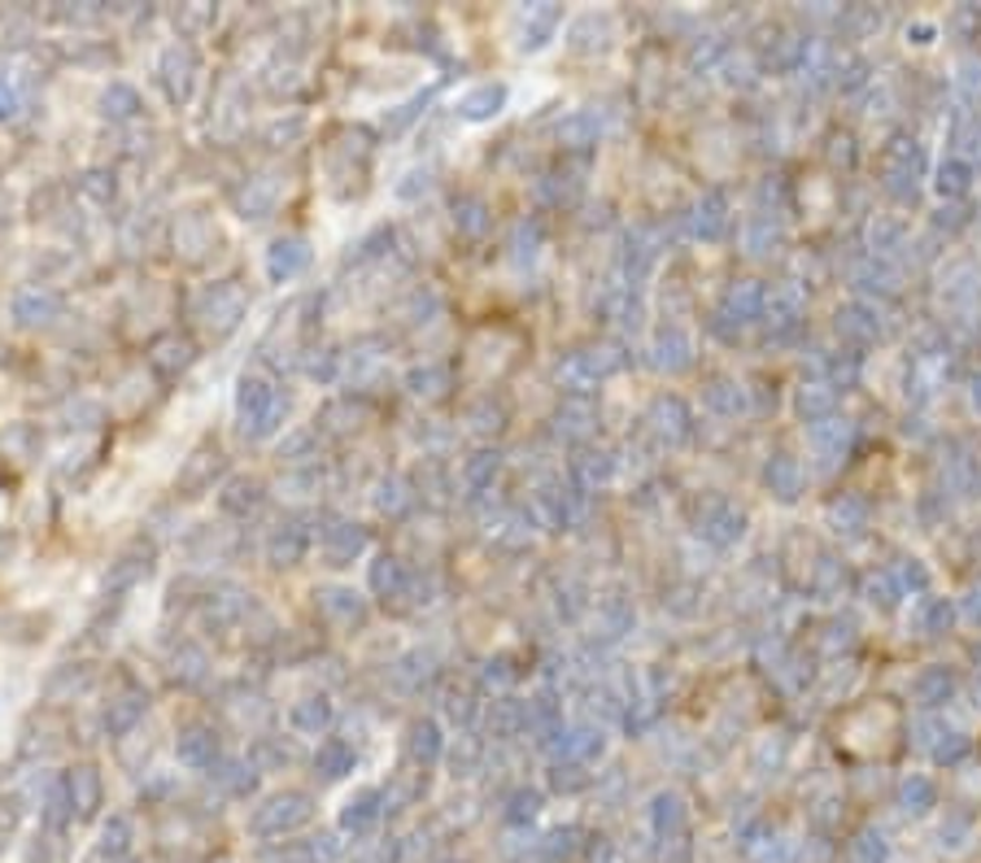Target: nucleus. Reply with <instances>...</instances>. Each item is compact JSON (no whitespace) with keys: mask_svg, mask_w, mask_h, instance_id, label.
Returning a JSON list of instances; mask_svg holds the SVG:
<instances>
[{"mask_svg":"<svg viewBox=\"0 0 981 863\" xmlns=\"http://www.w3.org/2000/svg\"><path fill=\"white\" fill-rule=\"evenodd\" d=\"M288 414V398L266 380V375H241L236 384V423H241V437L249 441H266L279 432Z\"/></svg>","mask_w":981,"mask_h":863,"instance_id":"obj_1","label":"nucleus"},{"mask_svg":"<svg viewBox=\"0 0 981 863\" xmlns=\"http://www.w3.org/2000/svg\"><path fill=\"white\" fill-rule=\"evenodd\" d=\"M314 820V798L306 790H279V794H266L254 815H249V833L258 842H279V837H293L302 833Z\"/></svg>","mask_w":981,"mask_h":863,"instance_id":"obj_2","label":"nucleus"},{"mask_svg":"<svg viewBox=\"0 0 981 863\" xmlns=\"http://www.w3.org/2000/svg\"><path fill=\"white\" fill-rule=\"evenodd\" d=\"M197 75H202V57L188 40H175L166 45L161 57H157V84L166 92L170 105H188L193 92H197Z\"/></svg>","mask_w":981,"mask_h":863,"instance_id":"obj_3","label":"nucleus"},{"mask_svg":"<svg viewBox=\"0 0 981 863\" xmlns=\"http://www.w3.org/2000/svg\"><path fill=\"white\" fill-rule=\"evenodd\" d=\"M245 293L236 288V284H206L202 293H197V302H193V314L202 318V327H209L214 336H227V332H236L241 327V318H245Z\"/></svg>","mask_w":981,"mask_h":863,"instance_id":"obj_4","label":"nucleus"},{"mask_svg":"<svg viewBox=\"0 0 981 863\" xmlns=\"http://www.w3.org/2000/svg\"><path fill=\"white\" fill-rule=\"evenodd\" d=\"M314 610H318V619H323L327 628H336V632H359V628H366V598H359V594L345 589V585H323V589H314Z\"/></svg>","mask_w":981,"mask_h":863,"instance_id":"obj_5","label":"nucleus"},{"mask_svg":"<svg viewBox=\"0 0 981 863\" xmlns=\"http://www.w3.org/2000/svg\"><path fill=\"white\" fill-rule=\"evenodd\" d=\"M306 550H311V528H306V519H302V514L279 519V523L266 532V562H271V567H279V571L297 567V562L306 559Z\"/></svg>","mask_w":981,"mask_h":863,"instance_id":"obj_6","label":"nucleus"},{"mask_svg":"<svg viewBox=\"0 0 981 863\" xmlns=\"http://www.w3.org/2000/svg\"><path fill=\"white\" fill-rule=\"evenodd\" d=\"M380 820H384V790L362 785V790H354V794L341 803L336 828H341L345 837H371V833L380 828Z\"/></svg>","mask_w":981,"mask_h":863,"instance_id":"obj_7","label":"nucleus"},{"mask_svg":"<svg viewBox=\"0 0 981 863\" xmlns=\"http://www.w3.org/2000/svg\"><path fill=\"white\" fill-rule=\"evenodd\" d=\"M314 262V249L306 236H275L266 245V280L271 284H293L297 275H306Z\"/></svg>","mask_w":981,"mask_h":863,"instance_id":"obj_8","label":"nucleus"},{"mask_svg":"<svg viewBox=\"0 0 981 863\" xmlns=\"http://www.w3.org/2000/svg\"><path fill=\"white\" fill-rule=\"evenodd\" d=\"M227 471V454L218 450V445H197L193 454L184 458V467H179V475H175V489L184 493V498H202L214 489V480Z\"/></svg>","mask_w":981,"mask_h":863,"instance_id":"obj_9","label":"nucleus"},{"mask_svg":"<svg viewBox=\"0 0 981 863\" xmlns=\"http://www.w3.org/2000/svg\"><path fill=\"white\" fill-rule=\"evenodd\" d=\"M318 546H323V559L332 567H350L354 559L366 555L371 537L354 519H327V528H318Z\"/></svg>","mask_w":981,"mask_h":863,"instance_id":"obj_10","label":"nucleus"},{"mask_svg":"<svg viewBox=\"0 0 981 863\" xmlns=\"http://www.w3.org/2000/svg\"><path fill=\"white\" fill-rule=\"evenodd\" d=\"M175 755H179L184 767H193V772H209L214 763L223 759V751H218V728L206 724V719L184 724L179 737H175Z\"/></svg>","mask_w":981,"mask_h":863,"instance_id":"obj_11","label":"nucleus"},{"mask_svg":"<svg viewBox=\"0 0 981 863\" xmlns=\"http://www.w3.org/2000/svg\"><path fill=\"white\" fill-rule=\"evenodd\" d=\"M145 712H149V694H145L140 685L118 689V694L105 703V715H101L105 733H109V737H127V733L145 719Z\"/></svg>","mask_w":981,"mask_h":863,"instance_id":"obj_12","label":"nucleus"},{"mask_svg":"<svg viewBox=\"0 0 981 863\" xmlns=\"http://www.w3.org/2000/svg\"><path fill=\"white\" fill-rule=\"evenodd\" d=\"M66 794H70V803H75V820H97L105 803V785H101V772L92 767V763H79V767H70L66 776Z\"/></svg>","mask_w":981,"mask_h":863,"instance_id":"obj_13","label":"nucleus"},{"mask_svg":"<svg viewBox=\"0 0 981 863\" xmlns=\"http://www.w3.org/2000/svg\"><path fill=\"white\" fill-rule=\"evenodd\" d=\"M131 842H136V824L131 815L114 812L97 833V846H92V860L88 863H127L131 860Z\"/></svg>","mask_w":981,"mask_h":863,"instance_id":"obj_14","label":"nucleus"},{"mask_svg":"<svg viewBox=\"0 0 981 863\" xmlns=\"http://www.w3.org/2000/svg\"><path fill=\"white\" fill-rule=\"evenodd\" d=\"M193 362H197V345H193L188 336H179V332H166V336H157L154 345H149V366H154L161 380L184 375Z\"/></svg>","mask_w":981,"mask_h":863,"instance_id":"obj_15","label":"nucleus"},{"mask_svg":"<svg viewBox=\"0 0 981 863\" xmlns=\"http://www.w3.org/2000/svg\"><path fill=\"white\" fill-rule=\"evenodd\" d=\"M366 585L375 598H406L411 594V567L398 559V555H375L366 567Z\"/></svg>","mask_w":981,"mask_h":863,"instance_id":"obj_16","label":"nucleus"},{"mask_svg":"<svg viewBox=\"0 0 981 863\" xmlns=\"http://www.w3.org/2000/svg\"><path fill=\"white\" fill-rule=\"evenodd\" d=\"M154 571V546H145V541H131L118 559L109 562V576H105V589H131V585H140L145 576Z\"/></svg>","mask_w":981,"mask_h":863,"instance_id":"obj_17","label":"nucleus"},{"mask_svg":"<svg viewBox=\"0 0 981 863\" xmlns=\"http://www.w3.org/2000/svg\"><path fill=\"white\" fill-rule=\"evenodd\" d=\"M332 719H336V707H332V698H327V694L297 698V703L288 707V728H293V733H302V737H323V733L332 728Z\"/></svg>","mask_w":981,"mask_h":863,"instance_id":"obj_18","label":"nucleus"},{"mask_svg":"<svg viewBox=\"0 0 981 863\" xmlns=\"http://www.w3.org/2000/svg\"><path fill=\"white\" fill-rule=\"evenodd\" d=\"M507 109V84H475V88H467L459 105H454V114L463 118V122H489V118H498Z\"/></svg>","mask_w":981,"mask_h":863,"instance_id":"obj_19","label":"nucleus"},{"mask_svg":"<svg viewBox=\"0 0 981 863\" xmlns=\"http://www.w3.org/2000/svg\"><path fill=\"white\" fill-rule=\"evenodd\" d=\"M262 502H266V489H262L254 475H232V480L218 489V507H223V514H232V519L258 514Z\"/></svg>","mask_w":981,"mask_h":863,"instance_id":"obj_20","label":"nucleus"},{"mask_svg":"<svg viewBox=\"0 0 981 863\" xmlns=\"http://www.w3.org/2000/svg\"><path fill=\"white\" fill-rule=\"evenodd\" d=\"M441 755H445L441 724L428 719V715L411 719V728H406V759H411L414 767H432V763H441Z\"/></svg>","mask_w":981,"mask_h":863,"instance_id":"obj_21","label":"nucleus"},{"mask_svg":"<svg viewBox=\"0 0 981 863\" xmlns=\"http://www.w3.org/2000/svg\"><path fill=\"white\" fill-rule=\"evenodd\" d=\"M61 314V293H52V288H22L18 297H13V318L22 323V327H45Z\"/></svg>","mask_w":981,"mask_h":863,"instance_id":"obj_22","label":"nucleus"},{"mask_svg":"<svg viewBox=\"0 0 981 863\" xmlns=\"http://www.w3.org/2000/svg\"><path fill=\"white\" fill-rule=\"evenodd\" d=\"M279 179H271V175H258V179H245V188L236 193V214L241 218H271L275 214V205H279Z\"/></svg>","mask_w":981,"mask_h":863,"instance_id":"obj_23","label":"nucleus"},{"mask_svg":"<svg viewBox=\"0 0 981 863\" xmlns=\"http://www.w3.org/2000/svg\"><path fill=\"white\" fill-rule=\"evenodd\" d=\"M258 767L249 759H218L209 767V781L227 794V798H249V794H258Z\"/></svg>","mask_w":981,"mask_h":863,"instance_id":"obj_24","label":"nucleus"},{"mask_svg":"<svg viewBox=\"0 0 981 863\" xmlns=\"http://www.w3.org/2000/svg\"><path fill=\"white\" fill-rule=\"evenodd\" d=\"M428 794V767H402L393 772L389 790H384V812H406V807H419Z\"/></svg>","mask_w":981,"mask_h":863,"instance_id":"obj_25","label":"nucleus"},{"mask_svg":"<svg viewBox=\"0 0 981 863\" xmlns=\"http://www.w3.org/2000/svg\"><path fill=\"white\" fill-rule=\"evenodd\" d=\"M354 767H359L354 742H345V737H327V742H318V751H314V772H318L323 781H345Z\"/></svg>","mask_w":981,"mask_h":863,"instance_id":"obj_26","label":"nucleus"},{"mask_svg":"<svg viewBox=\"0 0 981 863\" xmlns=\"http://www.w3.org/2000/svg\"><path fill=\"white\" fill-rule=\"evenodd\" d=\"M371 507L380 510L384 519H402V514H411L414 484L406 480V475H384V480L375 484V493H371Z\"/></svg>","mask_w":981,"mask_h":863,"instance_id":"obj_27","label":"nucleus"},{"mask_svg":"<svg viewBox=\"0 0 981 863\" xmlns=\"http://www.w3.org/2000/svg\"><path fill=\"white\" fill-rule=\"evenodd\" d=\"M140 109H145V105H140V92H136L131 84H122V79H114L101 92V114L109 122H131Z\"/></svg>","mask_w":981,"mask_h":863,"instance_id":"obj_28","label":"nucleus"},{"mask_svg":"<svg viewBox=\"0 0 981 863\" xmlns=\"http://www.w3.org/2000/svg\"><path fill=\"white\" fill-rule=\"evenodd\" d=\"M40 820H45L49 833H66V824L75 820V803H70V794H66V781H52L49 785V798H45V807H40Z\"/></svg>","mask_w":981,"mask_h":863,"instance_id":"obj_29","label":"nucleus"},{"mask_svg":"<svg viewBox=\"0 0 981 863\" xmlns=\"http://www.w3.org/2000/svg\"><path fill=\"white\" fill-rule=\"evenodd\" d=\"M445 384H450V371H445V366H432V362H428V366H411V371H406V389H411V398H419V402H423V398H428V402L441 398Z\"/></svg>","mask_w":981,"mask_h":863,"instance_id":"obj_30","label":"nucleus"},{"mask_svg":"<svg viewBox=\"0 0 981 863\" xmlns=\"http://www.w3.org/2000/svg\"><path fill=\"white\" fill-rule=\"evenodd\" d=\"M170 676H175L179 685H202V680L209 676L206 650H197V646H184V650L175 655V667H170Z\"/></svg>","mask_w":981,"mask_h":863,"instance_id":"obj_31","label":"nucleus"},{"mask_svg":"<svg viewBox=\"0 0 981 863\" xmlns=\"http://www.w3.org/2000/svg\"><path fill=\"white\" fill-rule=\"evenodd\" d=\"M249 763H254L258 772H275V767H288V763H293V751H284L279 737H258V742L249 746Z\"/></svg>","mask_w":981,"mask_h":863,"instance_id":"obj_32","label":"nucleus"},{"mask_svg":"<svg viewBox=\"0 0 981 863\" xmlns=\"http://www.w3.org/2000/svg\"><path fill=\"white\" fill-rule=\"evenodd\" d=\"M498 475V454H489V450H480V454H471L467 458V467H463V484L471 489V493H480L489 480Z\"/></svg>","mask_w":981,"mask_h":863,"instance_id":"obj_33","label":"nucleus"},{"mask_svg":"<svg viewBox=\"0 0 981 863\" xmlns=\"http://www.w3.org/2000/svg\"><path fill=\"white\" fill-rule=\"evenodd\" d=\"M79 193H84L88 202L109 205V202H114V193H118L114 170H84V175H79Z\"/></svg>","mask_w":981,"mask_h":863,"instance_id":"obj_34","label":"nucleus"},{"mask_svg":"<svg viewBox=\"0 0 981 863\" xmlns=\"http://www.w3.org/2000/svg\"><path fill=\"white\" fill-rule=\"evenodd\" d=\"M454 227H459L463 236H480V232L489 227L484 205L475 202V197H459V202H454Z\"/></svg>","mask_w":981,"mask_h":863,"instance_id":"obj_35","label":"nucleus"},{"mask_svg":"<svg viewBox=\"0 0 981 863\" xmlns=\"http://www.w3.org/2000/svg\"><path fill=\"white\" fill-rule=\"evenodd\" d=\"M393 671H398V680H402L406 689H423V685H428V676H432V659H428L423 650H411V655L398 663Z\"/></svg>","mask_w":981,"mask_h":863,"instance_id":"obj_36","label":"nucleus"},{"mask_svg":"<svg viewBox=\"0 0 981 863\" xmlns=\"http://www.w3.org/2000/svg\"><path fill=\"white\" fill-rule=\"evenodd\" d=\"M306 375L318 380V384H332L336 375H341V354H332V350H314L306 357Z\"/></svg>","mask_w":981,"mask_h":863,"instance_id":"obj_37","label":"nucleus"},{"mask_svg":"<svg viewBox=\"0 0 981 863\" xmlns=\"http://www.w3.org/2000/svg\"><path fill=\"white\" fill-rule=\"evenodd\" d=\"M428 188H432V170H428V166H411V170L402 175V184H398L393 193H398L402 202H419V197H423Z\"/></svg>","mask_w":981,"mask_h":863,"instance_id":"obj_38","label":"nucleus"},{"mask_svg":"<svg viewBox=\"0 0 981 863\" xmlns=\"http://www.w3.org/2000/svg\"><path fill=\"white\" fill-rule=\"evenodd\" d=\"M306 851H311L314 863H341V855H345V846H341L336 833H318V837H311Z\"/></svg>","mask_w":981,"mask_h":863,"instance_id":"obj_39","label":"nucleus"},{"mask_svg":"<svg viewBox=\"0 0 981 863\" xmlns=\"http://www.w3.org/2000/svg\"><path fill=\"white\" fill-rule=\"evenodd\" d=\"M318 441V432L314 428H302V432H293L284 445H279V454L293 458V462H311V445Z\"/></svg>","mask_w":981,"mask_h":863,"instance_id":"obj_40","label":"nucleus"},{"mask_svg":"<svg viewBox=\"0 0 981 863\" xmlns=\"http://www.w3.org/2000/svg\"><path fill=\"white\" fill-rule=\"evenodd\" d=\"M441 712L450 715V719H471V698H467V694H459V689H450V694H445V703H441Z\"/></svg>","mask_w":981,"mask_h":863,"instance_id":"obj_41","label":"nucleus"},{"mask_svg":"<svg viewBox=\"0 0 981 863\" xmlns=\"http://www.w3.org/2000/svg\"><path fill=\"white\" fill-rule=\"evenodd\" d=\"M18 109H22V97H18L13 79H0V122H4V118H13Z\"/></svg>","mask_w":981,"mask_h":863,"instance_id":"obj_42","label":"nucleus"},{"mask_svg":"<svg viewBox=\"0 0 981 863\" xmlns=\"http://www.w3.org/2000/svg\"><path fill=\"white\" fill-rule=\"evenodd\" d=\"M432 310H436V297H432V293L423 297V288H419V293H414V297H411V305H406V314H411V323H423V314H432Z\"/></svg>","mask_w":981,"mask_h":863,"instance_id":"obj_43","label":"nucleus"},{"mask_svg":"<svg viewBox=\"0 0 981 863\" xmlns=\"http://www.w3.org/2000/svg\"><path fill=\"white\" fill-rule=\"evenodd\" d=\"M302 127H306L302 118H293L288 127H284V122H275V127L266 131V140H271V145H279V140H293V136H302Z\"/></svg>","mask_w":981,"mask_h":863,"instance_id":"obj_44","label":"nucleus"},{"mask_svg":"<svg viewBox=\"0 0 981 863\" xmlns=\"http://www.w3.org/2000/svg\"><path fill=\"white\" fill-rule=\"evenodd\" d=\"M441 863H459V860H441Z\"/></svg>","mask_w":981,"mask_h":863,"instance_id":"obj_45","label":"nucleus"},{"mask_svg":"<svg viewBox=\"0 0 981 863\" xmlns=\"http://www.w3.org/2000/svg\"><path fill=\"white\" fill-rule=\"evenodd\" d=\"M359 863H366V860H359Z\"/></svg>","mask_w":981,"mask_h":863,"instance_id":"obj_46","label":"nucleus"}]
</instances>
